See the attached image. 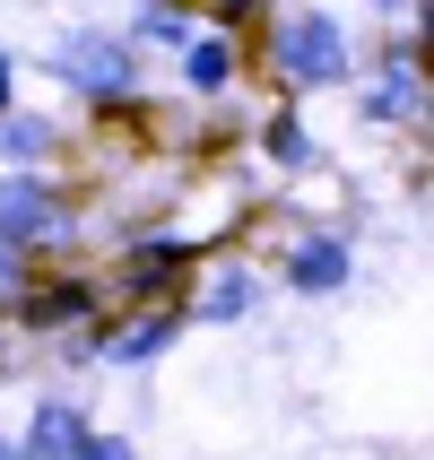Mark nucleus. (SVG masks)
I'll return each instance as SVG.
<instances>
[{"mask_svg":"<svg viewBox=\"0 0 434 460\" xmlns=\"http://www.w3.org/2000/svg\"><path fill=\"white\" fill-rule=\"evenodd\" d=\"M182 78H191L200 96H217V87L235 78V44L226 35H191V44H182Z\"/></svg>","mask_w":434,"mask_h":460,"instance_id":"obj_10","label":"nucleus"},{"mask_svg":"<svg viewBox=\"0 0 434 460\" xmlns=\"http://www.w3.org/2000/svg\"><path fill=\"white\" fill-rule=\"evenodd\" d=\"M261 148H270V165H287V174H305L313 156H322V139H313V130L296 122V113H279V122L261 130Z\"/></svg>","mask_w":434,"mask_h":460,"instance_id":"obj_12","label":"nucleus"},{"mask_svg":"<svg viewBox=\"0 0 434 460\" xmlns=\"http://www.w3.org/2000/svg\"><path fill=\"white\" fill-rule=\"evenodd\" d=\"M261 0H217V26H235V18H252Z\"/></svg>","mask_w":434,"mask_h":460,"instance_id":"obj_17","label":"nucleus"},{"mask_svg":"<svg viewBox=\"0 0 434 460\" xmlns=\"http://www.w3.org/2000/svg\"><path fill=\"white\" fill-rule=\"evenodd\" d=\"M52 148V122L44 113H9V122H0V156H9V165H18V174H35V156Z\"/></svg>","mask_w":434,"mask_h":460,"instance_id":"obj_13","label":"nucleus"},{"mask_svg":"<svg viewBox=\"0 0 434 460\" xmlns=\"http://www.w3.org/2000/svg\"><path fill=\"white\" fill-rule=\"evenodd\" d=\"M52 70H61V87H78L87 104H122L130 87H139V61H130V44H122V35H96V26L61 35V44H52Z\"/></svg>","mask_w":434,"mask_h":460,"instance_id":"obj_1","label":"nucleus"},{"mask_svg":"<svg viewBox=\"0 0 434 460\" xmlns=\"http://www.w3.org/2000/svg\"><path fill=\"white\" fill-rule=\"evenodd\" d=\"M130 35H139V44H165V52H182V44H191V26H182V9H174V0H148Z\"/></svg>","mask_w":434,"mask_h":460,"instance_id":"obj_14","label":"nucleus"},{"mask_svg":"<svg viewBox=\"0 0 434 460\" xmlns=\"http://www.w3.org/2000/svg\"><path fill=\"white\" fill-rule=\"evenodd\" d=\"M261 305V287H252V270H226V279L208 287L200 305H191V322H244V313Z\"/></svg>","mask_w":434,"mask_h":460,"instance_id":"obj_11","label":"nucleus"},{"mask_svg":"<svg viewBox=\"0 0 434 460\" xmlns=\"http://www.w3.org/2000/svg\"><path fill=\"white\" fill-rule=\"evenodd\" d=\"M9 78H18V70H9V52H0V113H9V96H18V87H9Z\"/></svg>","mask_w":434,"mask_h":460,"instance_id":"obj_18","label":"nucleus"},{"mask_svg":"<svg viewBox=\"0 0 434 460\" xmlns=\"http://www.w3.org/2000/svg\"><path fill=\"white\" fill-rule=\"evenodd\" d=\"M18 287V243H0V296Z\"/></svg>","mask_w":434,"mask_h":460,"instance_id":"obj_16","label":"nucleus"},{"mask_svg":"<svg viewBox=\"0 0 434 460\" xmlns=\"http://www.w3.org/2000/svg\"><path fill=\"white\" fill-rule=\"evenodd\" d=\"M0 460H18V443H9V435H0Z\"/></svg>","mask_w":434,"mask_h":460,"instance_id":"obj_19","label":"nucleus"},{"mask_svg":"<svg viewBox=\"0 0 434 460\" xmlns=\"http://www.w3.org/2000/svg\"><path fill=\"white\" fill-rule=\"evenodd\" d=\"M348 270H357V243H348L339 226L305 234V243L287 252V287H296V296H339V287H348Z\"/></svg>","mask_w":434,"mask_h":460,"instance_id":"obj_4","label":"nucleus"},{"mask_svg":"<svg viewBox=\"0 0 434 460\" xmlns=\"http://www.w3.org/2000/svg\"><path fill=\"white\" fill-rule=\"evenodd\" d=\"M191 270V243H174V234H139L122 252V279H130V296H165V287Z\"/></svg>","mask_w":434,"mask_h":460,"instance_id":"obj_6","label":"nucleus"},{"mask_svg":"<svg viewBox=\"0 0 434 460\" xmlns=\"http://www.w3.org/2000/svg\"><path fill=\"white\" fill-rule=\"evenodd\" d=\"M279 70H287V87H339L348 78V35H339L331 9L279 18Z\"/></svg>","mask_w":434,"mask_h":460,"instance_id":"obj_2","label":"nucleus"},{"mask_svg":"<svg viewBox=\"0 0 434 460\" xmlns=\"http://www.w3.org/2000/svg\"><path fill=\"white\" fill-rule=\"evenodd\" d=\"M182 331H191V313H182V305H165V313H139L122 339H96V357H113V365H156Z\"/></svg>","mask_w":434,"mask_h":460,"instance_id":"obj_5","label":"nucleus"},{"mask_svg":"<svg viewBox=\"0 0 434 460\" xmlns=\"http://www.w3.org/2000/svg\"><path fill=\"white\" fill-rule=\"evenodd\" d=\"M357 104H365V122H409V113H417V70H409V52H391L383 78H374Z\"/></svg>","mask_w":434,"mask_h":460,"instance_id":"obj_8","label":"nucleus"},{"mask_svg":"<svg viewBox=\"0 0 434 460\" xmlns=\"http://www.w3.org/2000/svg\"><path fill=\"white\" fill-rule=\"evenodd\" d=\"M70 460H139V452H130L122 435H96V426H87V435H78V452H70Z\"/></svg>","mask_w":434,"mask_h":460,"instance_id":"obj_15","label":"nucleus"},{"mask_svg":"<svg viewBox=\"0 0 434 460\" xmlns=\"http://www.w3.org/2000/svg\"><path fill=\"white\" fill-rule=\"evenodd\" d=\"M96 313V287L87 279H61V287H44L35 305H26V331H52V322H87Z\"/></svg>","mask_w":434,"mask_h":460,"instance_id":"obj_9","label":"nucleus"},{"mask_svg":"<svg viewBox=\"0 0 434 460\" xmlns=\"http://www.w3.org/2000/svg\"><path fill=\"white\" fill-rule=\"evenodd\" d=\"M78 435H87V417H78L70 400H44V409L26 417V443H18V460H70V452H78Z\"/></svg>","mask_w":434,"mask_h":460,"instance_id":"obj_7","label":"nucleus"},{"mask_svg":"<svg viewBox=\"0 0 434 460\" xmlns=\"http://www.w3.org/2000/svg\"><path fill=\"white\" fill-rule=\"evenodd\" d=\"M44 234H61V191H52L44 174H9L0 182V243H44Z\"/></svg>","mask_w":434,"mask_h":460,"instance_id":"obj_3","label":"nucleus"}]
</instances>
